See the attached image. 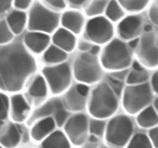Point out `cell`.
<instances>
[{
  "instance_id": "13",
  "label": "cell",
  "mask_w": 158,
  "mask_h": 148,
  "mask_svg": "<svg viewBox=\"0 0 158 148\" xmlns=\"http://www.w3.org/2000/svg\"><path fill=\"white\" fill-rule=\"evenodd\" d=\"M144 29V21L141 15L131 14L124 16L119 22L117 27L120 39L131 42L140 36Z\"/></svg>"
},
{
  "instance_id": "32",
  "label": "cell",
  "mask_w": 158,
  "mask_h": 148,
  "mask_svg": "<svg viewBox=\"0 0 158 148\" xmlns=\"http://www.w3.org/2000/svg\"><path fill=\"white\" fill-rule=\"evenodd\" d=\"M13 35L6 20H0V44H9L12 42Z\"/></svg>"
},
{
  "instance_id": "3",
  "label": "cell",
  "mask_w": 158,
  "mask_h": 148,
  "mask_svg": "<svg viewBox=\"0 0 158 148\" xmlns=\"http://www.w3.org/2000/svg\"><path fill=\"white\" fill-rule=\"evenodd\" d=\"M134 49L128 43L120 39H113L102 50L100 59L103 69L110 72L127 70L133 63Z\"/></svg>"
},
{
  "instance_id": "25",
  "label": "cell",
  "mask_w": 158,
  "mask_h": 148,
  "mask_svg": "<svg viewBox=\"0 0 158 148\" xmlns=\"http://www.w3.org/2000/svg\"><path fill=\"white\" fill-rule=\"evenodd\" d=\"M68 58L67 52H64L54 45L49 46L43 54V60L49 64H61L65 63Z\"/></svg>"
},
{
  "instance_id": "5",
  "label": "cell",
  "mask_w": 158,
  "mask_h": 148,
  "mask_svg": "<svg viewBox=\"0 0 158 148\" xmlns=\"http://www.w3.org/2000/svg\"><path fill=\"white\" fill-rule=\"evenodd\" d=\"M73 76L79 83L88 85L98 83L103 76V67L97 54L83 52L75 59Z\"/></svg>"
},
{
  "instance_id": "39",
  "label": "cell",
  "mask_w": 158,
  "mask_h": 148,
  "mask_svg": "<svg viewBox=\"0 0 158 148\" xmlns=\"http://www.w3.org/2000/svg\"><path fill=\"white\" fill-rule=\"evenodd\" d=\"M148 138H149L150 141H151V143L153 144V146H154L155 148H157V144H158V129H157V126L150 129L149 132H148Z\"/></svg>"
},
{
  "instance_id": "1",
  "label": "cell",
  "mask_w": 158,
  "mask_h": 148,
  "mask_svg": "<svg viewBox=\"0 0 158 148\" xmlns=\"http://www.w3.org/2000/svg\"><path fill=\"white\" fill-rule=\"evenodd\" d=\"M36 68L35 58L23 43L15 41L6 45L0 49V89L19 92Z\"/></svg>"
},
{
  "instance_id": "35",
  "label": "cell",
  "mask_w": 158,
  "mask_h": 148,
  "mask_svg": "<svg viewBox=\"0 0 158 148\" xmlns=\"http://www.w3.org/2000/svg\"><path fill=\"white\" fill-rule=\"evenodd\" d=\"M42 2L46 7H48L54 12L64 10L67 6L66 2L63 1V0H46V1H43Z\"/></svg>"
},
{
  "instance_id": "44",
  "label": "cell",
  "mask_w": 158,
  "mask_h": 148,
  "mask_svg": "<svg viewBox=\"0 0 158 148\" xmlns=\"http://www.w3.org/2000/svg\"><path fill=\"white\" fill-rule=\"evenodd\" d=\"M0 148H2V146H0Z\"/></svg>"
},
{
  "instance_id": "20",
  "label": "cell",
  "mask_w": 158,
  "mask_h": 148,
  "mask_svg": "<svg viewBox=\"0 0 158 148\" xmlns=\"http://www.w3.org/2000/svg\"><path fill=\"white\" fill-rule=\"evenodd\" d=\"M132 68L127 72L126 82L127 85H140L148 83L150 80V74L148 69L142 66L137 61L133 62Z\"/></svg>"
},
{
  "instance_id": "24",
  "label": "cell",
  "mask_w": 158,
  "mask_h": 148,
  "mask_svg": "<svg viewBox=\"0 0 158 148\" xmlns=\"http://www.w3.org/2000/svg\"><path fill=\"white\" fill-rule=\"evenodd\" d=\"M42 148H70V143L64 133L54 130L43 140Z\"/></svg>"
},
{
  "instance_id": "28",
  "label": "cell",
  "mask_w": 158,
  "mask_h": 148,
  "mask_svg": "<svg viewBox=\"0 0 158 148\" xmlns=\"http://www.w3.org/2000/svg\"><path fill=\"white\" fill-rule=\"evenodd\" d=\"M108 1L106 0H94L88 1L84 8V13L91 18L101 16L105 12Z\"/></svg>"
},
{
  "instance_id": "43",
  "label": "cell",
  "mask_w": 158,
  "mask_h": 148,
  "mask_svg": "<svg viewBox=\"0 0 158 148\" xmlns=\"http://www.w3.org/2000/svg\"><path fill=\"white\" fill-rule=\"evenodd\" d=\"M101 148H109V147H107V146H103V147H101Z\"/></svg>"
},
{
  "instance_id": "41",
  "label": "cell",
  "mask_w": 158,
  "mask_h": 148,
  "mask_svg": "<svg viewBox=\"0 0 158 148\" xmlns=\"http://www.w3.org/2000/svg\"><path fill=\"white\" fill-rule=\"evenodd\" d=\"M151 81H150L149 85L151 86V89L154 92V94L157 93V89H158V73L157 72H155L151 77Z\"/></svg>"
},
{
  "instance_id": "17",
  "label": "cell",
  "mask_w": 158,
  "mask_h": 148,
  "mask_svg": "<svg viewBox=\"0 0 158 148\" xmlns=\"http://www.w3.org/2000/svg\"><path fill=\"white\" fill-rule=\"evenodd\" d=\"M9 108L11 109L12 120L15 123L24 121L30 111V106L27 100L20 93H15L11 97Z\"/></svg>"
},
{
  "instance_id": "31",
  "label": "cell",
  "mask_w": 158,
  "mask_h": 148,
  "mask_svg": "<svg viewBox=\"0 0 158 148\" xmlns=\"http://www.w3.org/2000/svg\"><path fill=\"white\" fill-rule=\"evenodd\" d=\"M106 123L104 120L93 118L89 120V132L96 137H101L105 134Z\"/></svg>"
},
{
  "instance_id": "19",
  "label": "cell",
  "mask_w": 158,
  "mask_h": 148,
  "mask_svg": "<svg viewBox=\"0 0 158 148\" xmlns=\"http://www.w3.org/2000/svg\"><path fill=\"white\" fill-rule=\"evenodd\" d=\"M56 125L52 117H46L37 120L31 130V136L35 140H44L55 130Z\"/></svg>"
},
{
  "instance_id": "8",
  "label": "cell",
  "mask_w": 158,
  "mask_h": 148,
  "mask_svg": "<svg viewBox=\"0 0 158 148\" xmlns=\"http://www.w3.org/2000/svg\"><path fill=\"white\" fill-rule=\"evenodd\" d=\"M134 125L131 117L124 114L114 116L106 123L105 137L110 144L123 146L133 137Z\"/></svg>"
},
{
  "instance_id": "26",
  "label": "cell",
  "mask_w": 158,
  "mask_h": 148,
  "mask_svg": "<svg viewBox=\"0 0 158 148\" xmlns=\"http://www.w3.org/2000/svg\"><path fill=\"white\" fill-rule=\"evenodd\" d=\"M29 96L35 99H43L48 94V86L43 76H37L28 90Z\"/></svg>"
},
{
  "instance_id": "18",
  "label": "cell",
  "mask_w": 158,
  "mask_h": 148,
  "mask_svg": "<svg viewBox=\"0 0 158 148\" xmlns=\"http://www.w3.org/2000/svg\"><path fill=\"white\" fill-rule=\"evenodd\" d=\"M52 41L54 46L66 52H70L74 50L77 46V39L74 34L63 27L57 29L54 32Z\"/></svg>"
},
{
  "instance_id": "33",
  "label": "cell",
  "mask_w": 158,
  "mask_h": 148,
  "mask_svg": "<svg viewBox=\"0 0 158 148\" xmlns=\"http://www.w3.org/2000/svg\"><path fill=\"white\" fill-rule=\"evenodd\" d=\"M9 111V100L5 94L0 92V121L3 122L8 117Z\"/></svg>"
},
{
  "instance_id": "7",
  "label": "cell",
  "mask_w": 158,
  "mask_h": 148,
  "mask_svg": "<svg viewBox=\"0 0 158 148\" xmlns=\"http://www.w3.org/2000/svg\"><path fill=\"white\" fill-rule=\"evenodd\" d=\"M157 34L151 26L144 27L143 33L138 38L135 54L140 63L146 69H156L158 65Z\"/></svg>"
},
{
  "instance_id": "40",
  "label": "cell",
  "mask_w": 158,
  "mask_h": 148,
  "mask_svg": "<svg viewBox=\"0 0 158 148\" xmlns=\"http://www.w3.org/2000/svg\"><path fill=\"white\" fill-rule=\"evenodd\" d=\"M83 145L84 148H98V138L93 135L89 136Z\"/></svg>"
},
{
  "instance_id": "37",
  "label": "cell",
  "mask_w": 158,
  "mask_h": 148,
  "mask_svg": "<svg viewBox=\"0 0 158 148\" xmlns=\"http://www.w3.org/2000/svg\"><path fill=\"white\" fill-rule=\"evenodd\" d=\"M95 45L92 44L90 42L86 39H80L78 43V49L81 53L83 52H89L93 49Z\"/></svg>"
},
{
  "instance_id": "23",
  "label": "cell",
  "mask_w": 158,
  "mask_h": 148,
  "mask_svg": "<svg viewBox=\"0 0 158 148\" xmlns=\"http://www.w3.org/2000/svg\"><path fill=\"white\" fill-rule=\"evenodd\" d=\"M137 123L140 127L143 129H151L157 126L158 115L157 111L149 106L140 111L137 117Z\"/></svg>"
},
{
  "instance_id": "14",
  "label": "cell",
  "mask_w": 158,
  "mask_h": 148,
  "mask_svg": "<svg viewBox=\"0 0 158 148\" xmlns=\"http://www.w3.org/2000/svg\"><path fill=\"white\" fill-rule=\"evenodd\" d=\"M88 97L78 90L77 85L71 86L65 92L63 101L65 108L71 112H80L87 106Z\"/></svg>"
},
{
  "instance_id": "4",
  "label": "cell",
  "mask_w": 158,
  "mask_h": 148,
  "mask_svg": "<svg viewBox=\"0 0 158 148\" xmlns=\"http://www.w3.org/2000/svg\"><path fill=\"white\" fill-rule=\"evenodd\" d=\"M60 16L56 12L46 7L42 2H33L27 15V27L31 32H54L58 29Z\"/></svg>"
},
{
  "instance_id": "36",
  "label": "cell",
  "mask_w": 158,
  "mask_h": 148,
  "mask_svg": "<svg viewBox=\"0 0 158 148\" xmlns=\"http://www.w3.org/2000/svg\"><path fill=\"white\" fill-rule=\"evenodd\" d=\"M32 2H33L31 0H15L12 2V5L16 10L25 12L27 9H30Z\"/></svg>"
},
{
  "instance_id": "42",
  "label": "cell",
  "mask_w": 158,
  "mask_h": 148,
  "mask_svg": "<svg viewBox=\"0 0 158 148\" xmlns=\"http://www.w3.org/2000/svg\"><path fill=\"white\" fill-rule=\"evenodd\" d=\"M12 6V2L6 1V0H0V14L8 12Z\"/></svg>"
},
{
  "instance_id": "21",
  "label": "cell",
  "mask_w": 158,
  "mask_h": 148,
  "mask_svg": "<svg viewBox=\"0 0 158 148\" xmlns=\"http://www.w3.org/2000/svg\"><path fill=\"white\" fill-rule=\"evenodd\" d=\"M21 130L15 123H10L0 134V143L6 148H15L21 140Z\"/></svg>"
},
{
  "instance_id": "22",
  "label": "cell",
  "mask_w": 158,
  "mask_h": 148,
  "mask_svg": "<svg viewBox=\"0 0 158 148\" xmlns=\"http://www.w3.org/2000/svg\"><path fill=\"white\" fill-rule=\"evenodd\" d=\"M6 22L13 35H19L27 26V14L14 9L9 12Z\"/></svg>"
},
{
  "instance_id": "38",
  "label": "cell",
  "mask_w": 158,
  "mask_h": 148,
  "mask_svg": "<svg viewBox=\"0 0 158 148\" xmlns=\"http://www.w3.org/2000/svg\"><path fill=\"white\" fill-rule=\"evenodd\" d=\"M88 1L86 0H70L66 2V4L69 5L73 10H78L80 9H84Z\"/></svg>"
},
{
  "instance_id": "27",
  "label": "cell",
  "mask_w": 158,
  "mask_h": 148,
  "mask_svg": "<svg viewBox=\"0 0 158 148\" xmlns=\"http://www.w3.org/2000/svg\"><path fill=\"white\" fill-rule=\"evenodd\" d=\"M104 13L106 18L111 23L120 22L125 16V11L120 6L119 1H108Z\"/></svg>"
},
{
  "instance_id": "34",
  "label": "cell",
  "mask_w": 158,
  "mask_h": 148,
  "mask_svg": "<svg viewBox=\"0 0 158 148\" xmlns=\"http://www.w3.org/2000/svg\"><path fill=\"white\" fill-rule=\"evenodd\" d=\"M148 18L150 21L154 25L157 26L158 24V3L157 1L151 2L148 6Z\"/></svg>"
},
{
  "instance_id": "10",
  "label": "cell",
  "mask_w": 158,
  "mask_h": 148,
  "mask_svg": "<svg viewBox=\"0 0 158 148\" xmlns=\"http://www.w3.org/2000/svg\"><path fill=\"white\" fill-rule=\"evenodd\" d=\"M114 27L105 16L91 18L85 25V39L95 46L106 45L113 39Z\"/></svg>"
},
{
  "instance_id": "9",
  "label": "cell",
  "mask_w": 158,
  "mask_h": 148,
  "mask_svg": "<svg viewBox=\"0 0 158 148\" xmlns=\"http://www.w3.org/2000/svg\"><path fill=\"white\" fill-rule=\"evenodd\" d=\"M43 76L51 92L59 95L66 92L71 86L72 69L67 63L46 66L43 69Z\"/></svg>"
},
{
  "instance_id": "15",
  "label": "cell",
  "mask_w": 158,
  "mask_h": 148,
  "mask_svg": "<svg viewBox=\"0 0 158 148\" xmlns=\"http://www.w3.org/2000/svg\"><path fill=\"white\" fill-rule=\"evenodd\" d=\"M63 29L69 31L73 34H79L82 32L85 26L84 15L78 10H67L60 17V21Z\"/></svg>"
},
{
  "instance_id": "11",
  "label": "cell",
  "mask_w": 158,
  "mask_h": 148,
  "mask_svg": "<svg viewBox=\"0 0 158 148\" xmlns=\"http://www.w3.org/2000/svg\"><path fill=\"white\" fill-rule=\"evenodd\" d=\"M46 117H52L56 126H64L69 117V111L65 108L62 100L58 97L49 99L32 113L29 122L32 123Z\"/></svg>"
},
{
  "instance_id": "29",
  "label": "cell",
  "mask_w": 158,
  "mask_h": 148,
  "mask_svg": "<svg viewBox=\"0 0 158 148\" xmlns=\"http://www.w3.org/2000/svg\"><path fill=\"white\" fill-rule=\"evenodd\" d=\"M119 2L125 12L138 14L148 8L151 2L148 0H121Z\"/></svg>"
},
{
  "instance_id": "16",
  "label": "cell",
  "mask_w": 158,
  "mask_h": 148,
  "mask_svg": "<svg viewBox=\"0 0 158 148\" xmlns=\"http://www.w3.org/2000/svg\"><path fill=\"white\" fill-rule=\"evenodd\" d=\"M51 39L48 34L39 32H28L24 37V46L34 53L44 52L49 47Z\"/></svg>"
},
{
  "instance_id": "6",
  "label": "cell",
  "mask_w": 158,
  "mask_h": 148,
  "mask_svg": "<svg viewBox=\"0 0 158 148\" xmlns=\"http://www.w3.org/2000/svg\"><path fill=\"white\" fill-rule=\"evenodd\" d=\"M154 99V93L149 83L128 85L123 91V106L128 114L135 115L150 106Z\"/></svg>"
},
{
  "instance_id": "12",
  "label": "cell",
  "mask_w": 158,
  "mask_h": 148,
  "mask_svg": "<svg viewBox=\"0 0 158 148\" xmlns=\"http://www.w3.org/2000/svg\"><path fill=\"white\" fill-rule=\"evenodd\" d=\"M63 127L68 140L76 146H81L88 137L89 119L85 114H75L69 117Z\"/></svg>"
},
{
  "instance_id": "30",
  "label": "cell",
  "mask_w": 158,
  "mask_h": 148,
  "mask_svg": "<svg viewBox=\"0 0 158 148\" xmlns=\"http://www.w3.org/2000/svg\"><path fill=\"white\" fill-rule=\"evenodd\" d=\"M148 135L143 133H137L133 136L127 143V148H153Z\"/></svg>"
},
{
  "instance_id": "2",
  "label": "cell",
  "mask_w": 158,
  "mask_h": 148,
  "mask_svg": "<svg viewBox=\"0 0 158 148\" xmlns=\"http://www.w3.org/2000/svg\"><path fill=\"white\" fill-rule=\"evenodd\" d=\"M88 111L95 119L106 120L117 113L119 96L107 82L97 85L91 92L87 102Z\"/></svg>"
}]
</instances>
